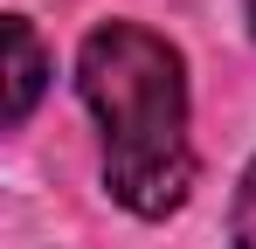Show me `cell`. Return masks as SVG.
I'll return each instance as SVG.
<instances>
[{"label":"cell","mask_w":256,"mask_h":249,"mask_svg":"<svg viewBox=\"0 0 256 249\" xmlns=\"http://www.w3.org/2000/svg\"><path fill=\"white\" fill-rule=\"evenodd\" d=\"M76 90L104 124V187L111 201L160 222L194 187L187 146V62L166 35L138 21H104L76 48Z\"/></svg>","instance_id":"6da1fadb"},{"label":"cell","mask_w":256,"mask_h":249,"mask_svg":"<svg viewBox=\"0 0 256 249\" xmlns=\"http://www.w3.org/2000/svg\"><path fill=\"white\" fill-rule=\"evenodd\" d=\"M42 83H48L42 42H35V28H28L21 14H7V124H21L28 111H35Z\"/></svg>","instance_id":"7a4b0ae2"},{"label":"cell","mask_w":256,"mask_h":249,"mask_svg":"<svg viewBox=\"0 0 256 249\" xmlns=\"http://www.w3.org/2000/svg\"><path fill=\"white\" fill-rule=\"evenodd\" d=\"M228 236H236V249H256V166L242 173V194H236V214H228Z\"/></svg>","instance_id":"3957f363"},{"label":"cell","mask_w":256,"mask_h":249,"mask_svg":"<svg viewBox=\"0 0 256 249\" xmlns=\"http://www.w3.org/2000/svg\"><path fill=\"white\" fill-rule=\"evenodd\" d=\"M250 35H256V0H250Z\"/></svg>","instance_id":"277c9868"}]
</instances>
